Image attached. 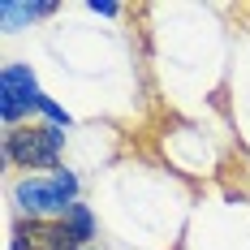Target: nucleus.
<instances>
[{
	"label": "nucleus",
	"mask_w": 250,
	"mask_h": 250,
	"mask_svg": "<svg viewBox=\"0 0 250 250\" xmlns=\"http://www.w3.org/2000/svg\"><path fill=\"white\" fill-rule=\"evenodd\" d=\"M39 100H43V91L35 82V69L22 61H9L0 69V121H4V129H18L22 117H30L39 108Z\"/></svg>",
	"instance_id": "obj_3"
},
{
	"label": "nucleus",
	"mask_w": 250,
	"mask_h": 250,
	"mask_svg": "<svg viewBox=\"0 0 250 250\" xmlns=\"http://www.w3.org/2000/svg\"><path fill=\"white\" fill-rule=\"evenodd\" d=\"M61 151H65V129L48 125V121L4 129V138H0V160L9 168H43V173H56V168H65L61 164Z\"/></svg>",
	"instance_id": "obj_2"
},
{
	"label": "nucleus",
	"mask_w": 250,
	"mask_h": 250,
	"mask_svg": "<svg viewBox=\"0 0 250 250\" xmlns=\"http://www.w3.org/2000/svg\"><path fill=\"white\" fill-rule=\"evenodd\" d=\"M78 250H95V246H78Z\"/></svg>",
	"instance_id": "obj_9"
},
{
	"label": "nucleus",
	"mask_w": 250,
	"mask_h": 250,
	"mask_svg": "<svg viewBox=\"0 0 250 250\" xmlns=\"http://www.w3.org/2000/svg\"><path fill=\"white\" fill-rule=\"evenodd\" d=\"M78 181L74 168H56V173H26L13 181V203L22 211V220H61L78 203Z\"/></svg>",
	"instance_id": "obj_1"
},
{
	"label": "nucleus",
	"mask_w": 250,
	"mask_h": 250,
	"mask_svg": "<svg viewBox=\"0 0 250 250\" xmlns=\"http://www.w3.org/2000/svg\"><path fill=\"white\" fill-rule=\"evenodd\" d=\"M86 9L100 18H121V4H112V0H86Z\"/></svg>",
	"instance_id": "obj_8"
},
{
	"label": "nucleus",
	"mask_w": 250,
	"mask_h": 250,
	"mask_svg": "<svg viewBox=\"0 0 250 250\" xmlns=\"http://www.w3.org/2000/svg\"><path fill=\"white\" fill-rule=\"evenodd\" d=\"M61 225L69 229V237H74L78 246H91V242H95V233H100V225H95V211H91L86 203H74V207L61 216Z\"/></svg>",
	"instance_id": "obj_6"
},
{
	"label": "nucleus",
	"mask_w": 250,
	"mask_h": 250,
	"mask_svg": "<svg viewBox=\"0 0 250 250\" xmlns=\"http://www.w3.org/2000/svg\"><path fill=\"white\" fill-rule=\"evenodd\" d=\"M56 13V4L52 0H0V26L13 35V30H22L26 22H39V18H52Z\"/></svg>",
	"instance_id": "obj_5"
},
{
	"label": "nucleus",
	"mask_w": 250,
	"mask_h": 250,
	"mask_svg": "<svg viewBox=\"0 0 250 250\" xmlns=\"http://www.w3.org/2000/svg\"><path fill=\"white\" fill-rule=\"evenodd\" d=\"M13 233H22L30 250H78V242L61 220H18Z\"/></svg>",
	"instance_id": "obj_4"
},
{
	"label": "nucleus",
	"mask_w": 250,
	"mask_h": 250,
	"mask_svg": "<svg viewBox=\"0 0 250 250\" xmlns=\"http://www.w3.org/2000/svg\"><path fill=\"white\" fill-rule=\"evenodd\" d=\"M39 112L48 117V125H61V129H69V125H74V117H69V112H65L56 100H48V95L39 100Z\"/></svg>",
	"instance_id": "obj_7"
}]
</instances>
